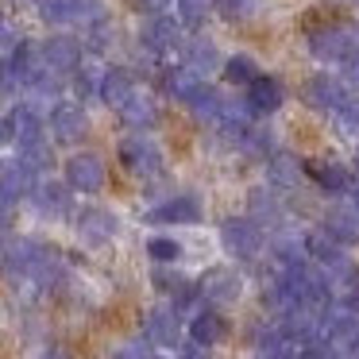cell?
I'll return each instance as SVG.
<instances>
[{
	"mask_svg": "<svg viewBox=\"0 0 359 359\" xmlns=\"http://www.w3.org/2000/svg\"><path fill=\"white\" fill-rule=\"evenodd\" d=\"M351 205L359 209V182H351Z\"/></svg>",
	"mask_w": 359,
	"mask_h": 359,
	"instance_id": "cell-48",
	"label": "cell"
},
{
	"mask_svg": "<svg viewBox=\"0 0 359 359\" xmlns=\"http://www.w3.org/2000/svg\"><path fill=\"white\" fill-rule=\"evenodd\" d=\"M12 89H20V81H16V74H12L8 58H0V97H8Z\"/></svg>",
	"mask_w": 359,
	"mask_h": 359,
	"instance_id": "cell-40",
	"label": "cell"
},
{
	"mask_svg": "<svg viewBox=\"0 0 359 359\" xmlns=\"http://www.w3.org/2000/svg\"><path fill=\"white\" fill-rule=\"evenodd\" d=\"M201 212L205 209L194 194H178V197H166L163 205H155V209L147 212V220L151 224H197Z\"/></svg>",
	"mask_w": 359,
	"mask_h": 359,
	"instance_id": "cell-12",
	"label": "cell"
},
{
	"mask_svg": "<svg viewBox=\"0 0 359 359\" xmlns=\"http://www.w3.org/2000/svg\"><path fill=\"white\" fill-rule=\"evenodd\" d=\"M147 255L155 259V263H178V259H182V243L174 240V236H151V240H147Z\"/></svg>",
	"mask_w": 359,
	"mask_h": 359,
	"instance_id": "cell-35",
	"label": "cell"
},
{
	"mask_svg": "<svg viewBox=\"0 0 359 359\" xmlns=\"http://www.w3.org/2000/svg\"><path fill=\"white\" fill-rule=\"evenodd\" d=\"M348 93L351 89L344 86V78H336V74H313L302 86V101L309 104L313 112H325V116H332V112L348 101Z\"/></svg>",
	"mask_w": 359,
	"mask_h": 359,
	"instance_id": "cell-6",
	"label": "cell"
},
{
	"mask_svg": "<svg viewBox=\"0 0 359 359\" xmlns=\"http://www.w3.org/2000/svg\"><path fill=\"white\" fill-rule=\"evenodd\" d=\"M271 255L278 259V266H297V263H309L305 259V240L294 232V228H274L271 236Z\"/></svg>",
	"mask_w": 359,
	"mask_h": 359,
	"instance_id": "cell-24",
	"label": "cell"
},
{
	"mask_svg": "<svg viewBox=\"0 0 359 359\" xmlns=\"http://www.w3.org/2000/svg\"><path fill=\"white\" fill-rule=\"evenodd\" d=\"M101 74L104 70H97L93 62L81 58V66L74 70V89H78L81 101H101Z\"/></svg>",
	"mask_w": 359,
	"mask_h": 359,
	"instance_id": "cell-33",
	"label": "cell"
},
{
	"mask_svg": "<svg viewBox=\"0 0 359 359\" xmlns=\"http://www.w3.org/2000/svg\"><path fill=\"white\" fill-rule=\"evenodd\" d=\"M32 205L39 217H50V220H62L66 212L74 209V189L66 182H55V178H39L32 186Z\"/></svg>",
	"mask_w": 359,
	"mask_h": 359,
	"instance_id": "cell-9",
	"label": "cell"
},
{
	"mask_svg": "<svg viewBox=\"0 0 359 359\" xmlns=\"http://www.w3.org/2000/svg\"><path fill=\"white\" fill-rule=\"evenodd\" d=\"M39 50H43L47 70H55V74H74L81 66V43L74 35H50Z\"/></svg>",
	"mask_w": 359,
	"mask_h": 359,
	"instance_id": "cell-14",
	"label": "cell"
},
{
	"mask_svg": "<svg viewBox=\"0 0 359 359\" xmlns=\"http://www.w3.org/2000/svg\"><path fill=\"white\" fill-rule=\"evenodd\" d=\"M344 86H359V58H351V62H344Z\"/></svg>",
	"mask_w": 359,
	"mask_h": 359,
	"instance_id": "cell-42",
	"label": "cell"
},
{
	"mask_svg": "<svg viewBox=\"0 0 359 359\" xmlns=\"http://www.w3.org/2000/svg\"><path fill=\"white\" fill-rule=\"evenodd\" d=\"M143 47L155 58L182 55V47H186V27H182V20H170L166 12L163 16H151V24L143 27Z\"/></svg>",
	"mask_w": 359,
	"mask_h": 359,
	"instance_id": "cell-5",
	"label": "cell"
},
{
	"mask_svg": "<svg viewBox=\"0 0 359 359\" xmlns=\"http://www.w3.org/2000/svg\"><path fill=\"white\" fill-rule=\"evenodd\" d=\"M8 224H12V205H8V201H0V236L8 232Z\"/></svg>",
	"mask_w": 359,
	"mask_h": 359,
	"instance_id": "cell-44",
	"label": "cell"
},
{
	"mask_svg": "<svg viewBox=\"0 0 359 359\" xmlns=\"http://www.w3.org/2000/svg\"><path fill=\"white\" fill-rule=\"evenodd\" d=\"M140 12H147V16H163L166 8H170V0H132Z\"/></svg>",
	"mask_w": 359,
	"mask_h": 359,
	"instance_id": "cell-41",
	"label": "cell"
},
{
	"mask_svg": "<svg viewBox=\"0 0 359 359\" xmlns=\"http://www.w3.org/2000/svg\"><path fill=\"white\" fill-rule=\"evenodd\" d=\"M39 16L47 20L50 27H93L104 20V8L97 0H39Z\"/></svg>",
	"mask_w": 359,
	"mask_h": 359,
	"instance_id": "cell-3",
	"label": "cell"
},
{
	"mask_svg": "<svg viewBox=\"0 0 359 359\" xmlns=\"http://www.w3.org/2000/svg\"><path fill=\"white\" fill-rule=\"evenodd\" d=\"M212 4H217V0H178V20H182V27H201L205 16L212 12Z\"/></svg>",
	"mask_w": 359,
	"mask_h": 359,
	"instance_id": "cell-36",
	"label": "cell"
},
{
	"mask_svg": "<svg viewBox=\"0 0 359 359\" xmlns=\"http://www.w3.org/2000/svg\"><path fill=\"white\" fill-rule=\"evenodd\" d=\"M240 151L248 158H263V163H266V158H271V151H274V135L266 132V128H259V124H248L240 132Z\"/></svg>",
	"mask_w": 359,
	"mask_h": 359,
	"instance_id": "cell-30",
	"label": "cell"
},
{
	"mask_svg": "<svg viewBox=\"0 0 359 359\" xmlns=\"http://www.w3.org/2000/svg\"><path fill=\"white\" fill-rule=\"evenodd\" d=\"M120 120H124L128 128H135V132H147V128L158 124V104L151 101L147 93H132V101L120 104Z\"/></svg>",
	"mask_w": 359,
	"mask_h": 359,
	"instance_id": "cell-25",
	"label": "cell"
},
{
	"mask_svg": "<svg viewBox=\"0 0 359 359\" xmlns=\"http://www.w3.org/2000/svg\"><path fill=\"white\" fill-rule=\"evenodd\" d=\"M336 116V128H340V135H348V140H359V93H348V101L340 104V109L332 112Z\"/></svg>",
	"mask_w": 359,
	"mask_h": 359,
	"instance_id": "cell-34",
	"label": "cell"
},
{
	"mask_svg": "<svg viewBox=\"0 0 359 359\" xmlns=\"http://www.w3.org/2000/svg\"><path fill=\"white\" fill-rule=\"evenodd\" d=\"M302 240H305V259H313L317 266H328L332 259H340V255H344V248L325 232V228H313V232H305V236H302Z\"/></svg>",
	"mask_w": 359,
	"mask_h": 359,
	"instance_id": "cell-28",
	"label": "cell"
},
{
	"mask_svg": "<svg viewBox=\"0 0 359 359\" xmlns=\"http://www.w3.org/2000/svg\"><path fill=\"white\" fill-rule=\"evenodd\" d=\"M39 359H70V351H62V348H47Z\"/></svg>",
	"mask_w": 359,
	"mask_h": 359,
	"instance_id": "cell-46",
	"label": "cell"
},
{
	"mask_svg": "<svg viewBox=\"0 0 359 359\" xmlns=\"http://www.w3.org/2000/svg\"><path fill=\"white\" fill-rule=\"evenodd\" d=\"M220 70H224L228 86H236V89H248L251 81L259 78V66H255V58H251V55H232V58H224V62H220Z\"/></svg>",
	"mask_w": 359,
	"mask_h": 359,
	"instance_id": "cell-31",
	"label": "cell"
},
{
	"mask_svg": "<svg viewBox=\"0 0 359 359\" xmlns=\"http://www.w3.org/2000/svg\"><path fill=\"white\" fill-rule=\"evenodd\" d=\"M20 163L27 166V170L39 178V174H47L50 170V163H55V155H50V147H47V140H35V143H20Z\"/></svg>",
	"mask_w": 359,
	"mask_h": 359,
	"instance_id": "cell-32",
	"label": "cell"
},
{
	"mask_svg": "<svg viewBox=\"0 0 359 359\" xmlns=\"http://www.w3.org/2000/svg\"><path fill=\"white\" fill-rule=\"evenodd\" d=\"M0 35H4V16H0Z\"/></svg>",
	"mask_w": 359,
	"mask_h": 359,
	"instance_id": "cell-49",
	"label": "cell"
},
{
	"mask_svg": "<svg viewBox=\"0 0 359 359\" xmlns=\"http://www.w3.org/2000/svg\"><path fill=\"white\" fill-rule=\"evenodd\" d=\"M178 359H209V355H205V348H197V344H194V348H189V351H182Z\"/></svg>",
	"mask_w": 359,
	"mask_h": 359,
	"instance_id": "cell-47",
	"label": "cell"
},
{
	"mask_svg": "<svg viewBox=\"0 0 359 359\" xmlns=\"http://www.w3.org/2000/svg\"><path fill=\"white\" fill-rule=\"evenodd\" d=\"M220 248L232 259H240V263H251V259H259V251L266 248L263 228L251 217H228L224 224H220Z\"/></svg>",
	"mask_w": 359,
	"mask_h": 359,
	"instance_id": "cell-2",
	"label": "cell"
},
{
	"mask_svg": "<svg viewBox=\"0 0 359 359\" xmlns=\"http://www.w3.org/2000/svg\"><path fill=\"white\" fill-rule=\"evenodd\" d=\"M248 109L251 116H271V112L282 109V101H286V93H282V81L278 78H266V74H259L255 81L248 86Z\"/></svg>",
	"mask_w": 359,
	"mask_h": 359,
	"instance_id": "cell-15",
	"label": "cell"
},
{
	"mask_svg": "<svg viewBox=\"0 0 359 359\" xmlns=\"http://www.w3.org/2000/svg\"><path fill=\"white\" fill-rule=\"evenodd\" d=\"M50 132H55V140L58 143H81L86 140V132H89V120H86V109H81L78 101H58L55 109H50Z\"/></svg>",
	"mask_w": 359,
	"mask_h": 359,
	"instance_id": "cell-10",
	"label": "cell"
},
{
	"mask_svg": "<svg viewBox=\"0 0 359 359\" xmlns=\"http://www.w3.org/2000/svg\"><path fill=\"white\" fill-rule=\"evenodd\" d=\"M344 305H348V309H351V313H359V278H355V282H351V286H348V290H344Z\"/></svg>",
	"mask_w": 359,
	"mask_h": 359,
	"instance_id": "cell-43",
	"label": "cell"
},
{
	"mask_svg": "<svg viewBox=\"0 0 359 359\" xmlns=\"http://www.w3.org/2000/svg\"><path fill=\"white\" fill-rule=\"evenodd\" d=\"M158 86H163V93L174 97V101H189V97H194V89L201 86V78H197L189 66H170V70L158 74Z\"/></svg>",
	"mask_w": 359,
	"mask_h": 359,
	"instance_id": "cell-27",
	"label": "cell"
},
{
	"mask_svg": "<svg viewBox=\"0 0 359 359\" xmlns=\"http://www.w3.org/2000/svg\"><path fill=\"white\" fill-rule=\"evenodd\" d=\"M112 359H155V348H151L147 340H128L116 348V355Z\"/></svg>",
	"mask_w": 359,
	"mask_h": 359,
	"instance_id": "cell-38",
	"label": "cell"
},
{
	"mask_svg": "<svg viewBox=\"0 0 359 359\" xmlns=\"http://www.w3.org/2000/svg\"><path fill=\"white\" fill-rule=\"evenodd\" d=\"M309 50L320 62H351L359 58V27L355 24H340V27H320L309 32Z\"/></svg>",
	"mask_w": 359,
	"mask_h": 359,
	"instance_id": "cell-1",
	"label": "cell"
},
{
	"mask_svg": "<svg viewBox=\"0 0 359 359\" xmlns=\"http://www.w3.org/2000/svg\"><path fill=\"white\" fill-rule=\"evenodd\" d=\"M132 93H140L135 89V74L124 70V66H112V70L101 74V101L112 104V109H120V104L132 101Z\"/></svg>",
	"mask_w": 359,
	"mask_h": 359,
	"instance_id": "cell-21",
	"label": "cell"
},
{
	"mask_svg": "<svg viewBox=\"0 0 359 359\" xmlns=\"http://www.w3.org/2000/svg\"><path fill=\"white\" fill-rule=\"evenodd\" d=\"M224 336H228V320L220 309H197L194 317H189V340H194L197 348H217Z\"/></svg>",
	"mask_w": 359,
	"mask_h": 359,
	"instance_id": "cell-18",
	"label": "cell"
},
{
	"mask_svg": "<svg viewBox=\"0 0 359 359\" xmlns=\"http://www.w3.org/2000/svg\"><path fill=\"white\" fill-rule=\"evenodd\" d=\"M116 232H120L116 212H109V209H81V217H78V236H81L86 243L101 248V243H109Z\"/></svg>",
	"mask_w": 359,
	"mask_h": 359,
	"instance_id": "cell-17",
	"label": "cell"
},
{
	"mask_svg": "<svg viewBox=\"0 0 359 359\" xmlns=\"http://www.w3.org/2000/svg\"><path fill=\"white\" fill-rule=\"evenodd\" d=\"M186 104H189V112H194L201 124H220V89H212L209 81H201Z\"/></svg>",
	"mask_w": 359,
	"mask_h": 359,
	"instance_id": "cell-29",
	"label": "cell"
},
{
	"mask_svg": "<svg viewBox=\"0 0 359 359\" xmlns=\"http://www.w3.org/2000/svg\"><path fill=\"white\" fill-rule=\"evenodd\" d=\"M197 294L209 305H232L236 297L243 294V278L232 266H209V271L201 274V282H197Z\"/></svg>",
	"mask_w": 359,
	"mask_h": 359,
	"instance_id": "cell-8",
	"label": "cell"
},
{
	"mask_svg": "<svg viewBox=\"0 0 359 359\" xmlns=\"http://www.w3.org/2000/svg\"><path fill=\"white\" fill-rule=\"evenodd\" d=\"M143 340L151 348H178L182 340V313L174 305H155L143 317Z\"/></svg>",
	"mask_w": 359,
	"mask_h": 359,
	"instance_id": "cell-7",
	"label": "cell"
},
{
	"mask_svg": "<svg viewBox=\"0 0 359 359\" xmlns=\"http://www.w3.org/2000/svg\"><path fill=\"white\" fill-rule=\"evenodd\" d=\"M305 174H309L325 194H348L351 182H355L344 163H305Z\"/></svg>",
	"mask_w": 359,
	"mask_h": 359,
	"instance_id": "cell-23",
	"label": "cell"
},
{
	"mask_svg": "<svg viewBox=\"0 0 359 359\" xmlns=\"http://www.w3.org/2000/svg\"><path fill=\"white\" fill-rule=\"evenodd\" d=\"M248 217L255 220L259 228H278L282 217H286V205H282L278 189L274 186H255L248 194Z\"/></svg>",
	"mask_w": 359,
	"mask_h": 359,
	"instance_id": "cell-13",
	"label": "cell"
},
{
	"mask_svg": "<svg viewBox=\"0 0 359 359\" xmlns=\"http://www.w3.org/2000/svg\"><path fill=\"white\" fill-rule=\"evenodd\" d=\"M189 282L182 278V274H170V271H163V266H158L155 271V290L158 294H166V297H174V294H182V290H186Z\"/></svg>",
	"mask_w": 359,
	"mask_h": 359,
	"instance_id": "cell-37",
	"label": "cell"
},
{
	"mask_svg": "<svg viewBox=\"0 0 359 359\" xmlns=\"http://www.w3.org/2000/svg\"><path fill=\"white\" fill-rule=\"evenodd\" d=\"M217 8L224 12L228 20H243L255 12V0H217Z\"/></svg>",
	"mask_w": 359,
	"mask_h": 359,
	"instance_id": "cell-39",
	"label": "cell"
},
{
	"mask_svg": "<svg viewBox=\"0 0 359 359\" xmlns=\"http://www.w3.org/2000/svg\"><path fill=\"white\" fill-rule=\"evenodd\" d=\"M66 186L74 194H97L104 186V163L89 151H78V155L66 163Z\"/></svg>",
	"mask_w": 359,
	"mask_h": 359,
	"instance_id": "cell-11",
	"label": "cell"
},
{
	"mask_svg": "<svg viewBox=\"0 0 359 359\" xmlns=\"http://www.w3.org/2000/svg\"><path fill=\"white\" fill-rule=\"evenodd\" d=\"M355 170H359V151H355Z\"/></svg>",
	"mask_w": 359,
	"mask_h": 359,
	"instance_id": "cell-50",
	"label": "cell"
},
{
	"mask_svg": "<svg viewBox=\"0 0 359 359\" xmlns=\"http://www.w3.org/2000/svg\"><path fill=\"white\" fill-rule=\"evenodd\" d=\"M35 174L27 170L20 158H12V163H0V201H8V205H16V201H24L27 194H32V186H35Z\"/></svg>",
	"mask_w": 359,
	"mask_h": 359,
	"instance_id": "cell-19",
	"label": "cell"
},
{
	"mask_svg": "<svg viewBox=\"0 0 359 359\" xmlns=\"http://www.w3.org/2000/svg\"><path fill=\"white\" fill-rule=\"evenodd\" d=\"M120 163H124L128 174H135V178H158V174H163V151H158L155 140L135 132L120 143Z\"/></svg>",
	"mask_w": 359,
	"mask_h": 359,
	"instance_id": "cell-4",
	"label": "cell"
},
{
	"mask_svg": "<svg viewBox=\"0 0 359 359\" xmlns=\"http://www.w3.org/2000/svg\"><path fill=\"white\" fill-rule=\"evenodd\" d=\"M182 55H186V66L197 74V78H209L212 70H220V50H217V43L205 39V35H194V39H186Z\"/></svg>",
	"mask_w": 359,
	"mask_h": 359,
	"instance_id": "cell-22",
	"label": "cell"
},
{
	"mask_svg": "<svg viewBox=\"0 0 359 359\" xmlns=\"http://www.w3.org/2000/svg\"><path fill=\"white\" fill-rule=\"evenodd\" d=\"M12 143V128H8V116H0V147Z\"/></svg>",
	"mask_w": 359,
	"mask_h": 359,
	"instance_id": "cell-45",
	"label": "cell"
},
{
	"mask_svg": "<svg viewBox=\"0 0 359 359\" xmlns=\"http://www.w3.org/2000/svg\"><path fill=\"white\" fill-rule=\"evenodd\" d=\"M8 128H12V143H35L43 140V116L39 109H32V104H16L8 116Z\"/></svg>",
	"mask_w": 359,
	"mask_h": 359,
	"instance_id": "cell-26",
	"label": "cell"
},
{
	"mask_svg": "<svg viewBox=\"0 0 359 359\" xmlns=\"http://www.w3.org/2000/svg\"><path fill=\"white\" fill-rule=\"evenodd\" d=\"M305 174V163L294 155V151H271L266 158V186L274 189H294Z\"/></svg>",
	"mask_w": 359,
	"mask_h": 359,
	"instance_id": "cell-20",
	"label": "cell"
},
{
	"mask_svg": "<svg viewBox=\"0 0 359 359\" xmlns=\"http://www.w3.org/2000/svg\"><path fill=\"white\" fill-rule=\"evenodd\" d=\"M320 228H325L340 248H351V243H359V209L355 205H332V209L325 212V220H320Z\"/></svg>",
	"mask_w": 359,
	"mask_h": 359,
	"instance_id": "cell-16",
	"label": "cell"
}]
</instances>
